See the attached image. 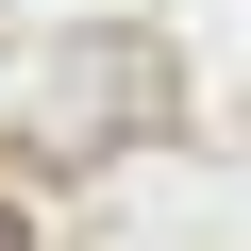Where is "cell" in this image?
<instances>
[{
	"label": "cell",
	"mask_w": 251,
	"mask_h": 251,
	"mask_svg": "<svg viewBox=\"0 0 251 251\" xmlns=\"http://www.w3.org/2000/svg\"><path fill=\"white\" fill-rule=\"evenodd\" d=\"M0 251H17V218H0Z\"/></svg>",
	"instance_id": "cell-2"
},
{
	"label": "cell",
	"mask_w": 251,
	"mask_h": 251,
	"mask_svg": "<svg viewBox=\"0 0 251 251\" xmlns=\"http://www.w3.org/2000/svg\"><path fill=\"white\" fill-rule=\"evenodd\" d=\"M151 117H168V50L151 34H67L50 50V151H117V134H151Z\"/></svg>",
	"instance_id": "cell-1"
}]
</instances>
